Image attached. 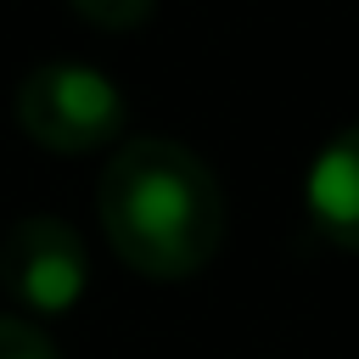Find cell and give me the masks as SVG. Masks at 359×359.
Wrapping results in <instances>:
<instances>
[{"label": "cell", "instance_id": "1", "mask_svg": "<svg viewBox=\"0 0 359 359\" xmlns=\"http://www.w3.org/2000/svg\"><path fill=\"white\" fill-rule=\"evenodd\" d=\"M95 213L112 252L151 280L196 275L224 241V191L213 168L191 146L157 135L123 140L107 157L95 180Z\"/></svg>", "mask_w": 359, "mask_h": 359}, {"label": "cell", "instance_id": "2", "mask_svg": "<svg viewBox=\"0 0 359 359\" xmlns=\"http://www.w3.org/2000/svg\"><path fill=\"white\" fill-rule=\"evenodd\" d=\"M17 123L34 146L56 157L101 151L123 129V90L90 62H39L17 84Z\"/></svg>", "mask_w": 359, "mask_h": 359}, {"label": "cell", "instance_id": "3", "mask_svg": "<svg viewBox=\"0 0 359 359\" xmlns=\"http://www.w3.org/2000/svg\"><path fill=\"white\" fill-rule=\"evenodd\" d=\"M0 286L34 314H67L90 286V258L79 230L50 213L17 219L0 241Z\"/></svg>", "mask_w": 359, "mask_h": 359}, {"label": "cell", "instance_id": "4", "mask_svg": "<svg viewBox=\"0 0 359 359\" xmlns=\"http://www.w3.org/2000/svg\"><path fill=\"white\" fill-rule=\"evenodd\" d=\"M303 208L331 247L359 252V123L337 129L314 151L303 174Z\"/></svg>", "mask_w": 359, "mask_h": 359}, {"label": "cell", "instance_id": "5", "mask_svg": "<svg viewBox=\"0 0 359 359\" xmlns=\"http://www.w3.org/2000/svg\"><path fill=\"white\" fill-rule=\"evenodd\" d=\"M84 22H95V28H112V34H129V28H140L151 11H157V0H67Z\"/></svg>", "mask_w": 359, "mask_h": 359}, {"label": "cell", "instance_id": "6", "mask_svg": "<svg viewBox=\"0 0 359 359\" xmlns=\"http://www.w3.org/2000/svg\"><path fill=\"white\" fill-rule=\"evenodd\" d=\"M0 359H62V353L39 325H28L17 314H0Z\"/></svg>", "mask_w": 359, "mask_h": 359}]
</instances>
